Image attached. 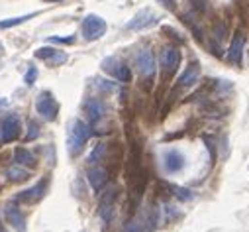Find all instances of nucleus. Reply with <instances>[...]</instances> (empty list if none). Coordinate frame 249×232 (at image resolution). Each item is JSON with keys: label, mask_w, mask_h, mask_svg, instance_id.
<instances>
[{"label": "nucleus", "mask_w": 249, "mask_h": 232, "mask_svg": "<svg viewBox=\"0 0 249 232\" xmlns=\"http://www.w3.org/2000/svg\"><path fill=\"white\" fill-rule=\"evenodd\" d=\"M0 232H4V226H2V220H0Z\"/></svg>", "instance_id": "bb28decb"}, {"label": "nucleus", "mask_w": 249, "mask_h": 232, "mask_svg": "<svg viewBox=\"0 0 249 232\" xmlns=\"http://www.w3.org/2000/svg\"><path fill=\"white\" fill-rule=\"evenodd\" d=\"M37 12H32V14H28V16H16V18H8V20H2L0 22V30H6V28H14V26H18V24H24L26 20H30V18H34Z\"/></svg>", "instance_id": "aec40b11"}, {"label": "nucleus", "mask_w": 249, "mask_h": 232, "mask_svg": "<svg viewBox=\"0 0 249 232\" xmlns=\"http://www.w3.org/2000/svg\"><path fill=\"white\" fill-rule=\"evenodd\" d=\"M45 187H47V179H41V181H37L34 187H30V189H26V191H20L16 197H14V201L16 203H36V201H39V199H43V195H45Z\"/></svg>", "instance_id": "9d476101"}, {"label": "nucleus", "mask_w": 249, "mask_h": 232, "mask_svg": "<svg viewBox=\"0 0 249 232\" xmlns=\"http://www.w3.org/2000/svg\"><path fill=\"white\" fill-rule=\"evenodd\" d=\"M136 67H138V73L143 79L151 81L155 77V73H157V61H155V55H153V51L149 47H143V49L138 51V55H136Z\"/></svg>", "instance_id": "f03ea898"}, {"label": "nucleus", "mask_w": 249, "mask_h": 232, "mask_svg": "<svg viewBox=\"0 0 249 232\" xmlns=\"http://www.w3.org/2000/svg\"><path fill=\"white\" fill-rule=\"evenodd\" d=\"M81 30H83L85 39H89V41L100 39V38L106 34V20L100 18V16H96V14H89V16L83 20Z\"/></svg>", "instance_id": "39448f33"}, {"label": "nucleus", "mask_w": 249, "mask_h": 232, "mask_svg": "<svg viewBox=\"0 0 249 232\" xmlns=\"http://www.w3.org/2000/svg\"><path fill=\"white\" fill-rule=\"evenodd\" d=\"M243 45H245V36L243 32H237L231 39V45H230V51H228V61L231 65H241V55H243Z\"/></svg>", "instance_id": "ddd939ff"}, {"label": "nucleus", "mask_w": 249, "mask_h": 232, "mask_svg": "<svg viewBox=\"0 0 249 232\" xmlns=\"http://www.w3.org/2000/svg\"><path fill=\"white\" fill-rule=\"evenodd\" d=\"M36 57L37 59H43V61L51 63V65H61V63L67 61V53L59 51V49H53V47H39L36 51Z\"/></svg>", "instance_id": "4468645a"}, {"label": "nucleus", "mask_w": 249, "mask_h": 232, "mask_svg": "<svg viewBox=\"0 0 249 232\" xmlns=\"http://www.w3.org/2000/svg\"><path fill=\"white\" fill-rule=\"evenodd\" d=\"M49 41H57V43H73L75 38H49Z\"/></svg>", "instance_id": "a878e982"}, {"label": "nucleus", "mask_w": 249, "mask_h": 232, "mask_svg": "<svg viewBox=\"0 0 249 232\" xmlns=\"http://www.w3.org/2000/svg\"><path fill=\"white\" fill-rule=\"evenodd\" d=\"M184 163H186L184 155L178 150H175V148H171V150H167L163 154V165H165V171L167 173H178V171H182Z\"/></svg>", "instance_id": "f8f14e48"}, {"label": "nucleus", "mask_w": 249, "mask_h": 232, "mask_svg": "<svg viewBox=\"0 0 249 232\" xmlns=\"http://www.w3.org/2000/svg\"><path fill=\"white\" fill-rule=\"evenodd\" d=\"M180 63V51L175 45H165L161 51V73L165 77H173Z\"/></svg>", "instance_id": "423d86ee"}, {"label": "nucleus", "mask_w": 249, "mask_h": 232, "mask_svg": "<svg viewBox=\"0 0 249 232\" xmlns=\"http://www.w3.org/2000/svg\"><path fill=\"white\" fill-rule=\"evenodd\" d=\"M87 177H89L90 187H92L96 193H100V191L106 187V183H108V171H106L104 167H90L89 173H87Z\"/></svg>", "instance_id": "dca6fc26"}, {"label": "nucleus", "mask_w": 249, "mask_h": 232, "mask_svg": "<svg viewBox=\"0 0 249 232\" xmlns=\"http://www.w3.org/2000/svg\"><path fill=\"white\" fill-rule=\"evenodd\" d=\"M92 136V128L90 124H87L85 120L77 118L71 122L69 126V134H67V146H69V154L71 155H79L85 148V144L90 140Z\"/></svg>", "instance_id": "f257e3e1"}, {"label": "nucleus", "mask_w": 249, "mask_h": 232, "mask_svg": "<svg viewBox=\"0 0 249 232\" xmlns=\"http://www.w3.org/2000/svg\"><path fill=\"white\" fill-rule=\"evenodd\" d=\"M14 161H16L18 165H30V167L36 165V157H34L32 152H28L26 148H16V150H14Z\"/></svg>", "instance_id": "a211bd4d"}, {"label": "nucleus", "mask_w": 249, "mask_h": 232, "mask_svg": "<svg viewBox=\"0 0 249 232\" xmlns=\"http://www.w3.org/2000/svg\"><path fill=\"white\" fill-rule=\"evenodd\" d=\"M36 110L43 120L53 122L57 118V114H59V104H57L55 97L49 91H43V93H39V97L36 100Z\"/></svg>", "instance_id": "7ed1b4c3"}, {"label": "nucleus", "mask_w": 249, "mask_h": 232, "mask_svg": "<svg viewBox=\"0 0 249 232\" xmlns=\"http://www.w3.org/2000/svg\"><path fill=\"white\" fill-rule=\"evenodd\" d=\"M104 155H106V144H98V146L90 152V155H89V163H98Z\"/></svg>", "instance_id": "412c9836"}, {"label": "nucleus", "mask_w": 249, "mask_h": 232, "mask_svg": "<svg viewBox=\"0 0 249 232\" xmlns=\"http://www.w3.org/2000/svg\"><path fill=\"white\" fill-rule=\"evenodd\" d=\"M45 2H61V0H45Z\"/></svg>", "instance_id": "cd10ccee"}, {"label": "nucleus", "mask_w": 249, "mask_h": 232, "mask_svg": "<svg viewBox=\"0 0 249 232\" xmlns=\"http://www.w3.org/2000/svg\"><path fill=\"white\" fill-rule=\"evenodd\" d=\"M22 132V124H20V116L18 114H8L6 118L0 122V142L2 144H10L16 142L20 138Z\"/></svg>", "instance_id": "20e7f679"}, {"label": "nucleus", "mask_w": 249, "mask_h": 232, "mask_svg": "<svg viewBox=\"0 0 249 232\" xmlns=\"http://www.w3.org/2000/svg\"><path fill=\"white\" fill-rule=\"evenodd\" d=\"M39 136V126H37V122H30V132H28V136H26V142H32V140H36Z\"/></svg>", "instance_id": "b1692460"}, {"label": "nucleus", "mask_w": 249, "mask_h": 232, "mask_svg": "<svg viewBox=\"0 0 249 232\" xmlns=\"http://www.w3.org/2000/svg\"><path fill=\"white\" fill-rule=\"evenodd\" d=\"M83 108H85V112H87V116H89V122L90 124H96V122H100L104 116H106V104L100 100V98H87L85 100V104H83Z\"/></svg>", "instance_id": "1a4fd4ad"}, {"label": "nucleus", "mask_w": 249, "mask_h": 232, "mask_svg": "<svg viewBox=\"0 0 249 232\" xmlns=\"http://www.w3.org/2000/svg\"><path fill=\"white\" fill-rule=\"evenodd\" d=\"M6 175H8L10 181L20 183V181H26L30 177V173L26 169H20V167H10V169H6Z\"/></svg>", "instance_id": "6ab92c4d"}, {"label": "nucleus", "mask_w": 249, "mask_h": 232, "mask_svg": "<svg viewBox=\"0 0 249 232\" xmlns=\"http://www.w3.org/2000/svg\"><path fill=\"white\" fill-rule=\"evenodd\" d=\"M159 18H157V14L155 12H151L149 8H145V10H140L130 22H128V30H145V28H149V26H153L155 22H157Z\"/></svg>", "instance_id": "9b49d317"}, {"label": "nucleus", "mask_w": 249, "mask_h": 232, "mask_svg": "<svg viewBox=\"0 0 249 232\" xmlns=\"http://www.w3.org/2000/svg\"><path fill=\"white\" fill-rule=\"evenodd\" d=\"M102 69L112 75L116 81L120 83H130L132 81V71L126 63H122L120 59H116V57H106V59L102 61Z\"/></svg>", "instance_id": "0eeeda50"}, {"label": "nucleus", "mask_w": 249, "mask_h": 232, "mask_svg": "<svg viewBox=\"0 0 249 232\" xmlns=\"http://www.w3.org/2000/svg\"><path fill=\"white\" fill-rule=\"evenodd\" d=\"M198 77H200V63H198V61H195V63H191L189 67H186V71H184V73L178 77L177 85H178L180 89L193 87V85L198 81Z\"/></svg>", "instance_id": "f3484780"}, {"label": "nucleus", "mask_w": 249, "mask_h": 232, "mask_svg": "<svg viewBox=\"0 0 249 232\" xmlns=\"http://www.w3.org/2000/svg\"><path fill=\"white\" fill-rule=\"evenodd\" d=\"M191 2L195 4V8H196L198 12H204V10H206V0H191Z\"/></svg>", "instance_id": "393cba45"}, {"label": "nucleus", "mask_w": 249, "mask_h": 232, "mask_svg": "<svg viewBox=\"0 0 249 232\" xmlns=\"http://www.w3.org/2000/svg\"><path fill=\"white\" fill-rule=\"evenodd\" d=\"M171 191H173V195H175L177 199H180V201H191V199H193V193H191L189 189H182V187H171Z\"/></svg>", "instance_id": "4be33fe9"}, {"label": "nucleus", "mask_w": 249, "mask_h": 232, "mask_svg": "<svg viewBox=\"0 0 249 232\" xmlns=\"http://www.w3.org/2000/svg\"><path fill=\"white\" fill-rule=\"evenodd\" d=\"M37 79V69L34 65H28V71H26V85H34Z\"/></svg>", "instance_id": "5701e85b"}, {"label": "nucleus", "mask_w": 249, "mask_h": 232, "mask_svg": "<svg viewBox=\"0 0 249 232\" xmlns=\"http://www.w3.org/2000/svg\"><path fill=\"white\" fill-rule=\"evenodd\" d=\"M118 199V189L116 187H110L102 193L100 197V203H98V216L102 218L104 224H110V220L114 218V203Z\"/></svg>", "instance_id": "6e6552de"}, {"label": "nucleus", "mask_w": 249, "mask_h": 232, "mask_svg": "<svg viewBox=\"0 0 249 232\" xmlns=\"http://www.w3.org/2000/svg\"><path fill=\"white\" fill-rule=\"evenodd\" d=\"M6 218H8V222L12 224V228L16 230V232H26V216H24V213L18 209V205L14 203H8L6 205Z\"/></svg>", "instance_id": "2eb2a0df"}]
</instances>
